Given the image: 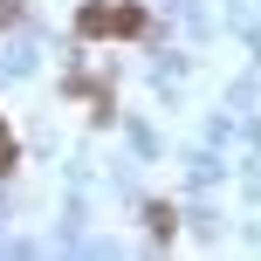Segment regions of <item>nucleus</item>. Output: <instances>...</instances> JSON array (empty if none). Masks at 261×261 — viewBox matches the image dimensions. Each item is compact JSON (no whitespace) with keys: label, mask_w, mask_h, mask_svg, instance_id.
<instances>
[{"label":"nucleus","mask_w":261,"mask_h":261,"mask_svg":"<svg viewBox=\"0 0 261 261\" xmlns=\"http://www.w3.org/2000/svg\"><path fill=\"white\" fill-rule=\"evenodd\" d=\"M0 165H14V138H7V130H0Z\"/></svg>","instance_id":"f257e3e1"}]
</instances>
